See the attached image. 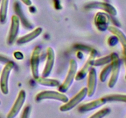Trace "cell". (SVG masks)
Listing matches in <instances>:
<instances>
[{"label":"cell","instance_id":"obj_1","mask_svg":"<svg viewBox=\"0 0 126 118\" xmlns=\"http://www.w3.org/2000/svg\"><path fill=\"white\" fill-rule=\"evenodd\" d=\"M111 76L108 82V87L113 88L116 84L119 78V73H120L121 61L119 56L116 53H112L111 54Z\"/></svg>","mask_w":126,"mask_h":118},{"label":"cell","instance_id":"obj_2","mask_svg":"<svg viewBox=\"0 0 126 118\" xmlns=\"http://www.w3.org/2000/svg\"><path fill=\"white\" fill-rule=\"evenodd\" d=\"M78 70L77 62L74 59H71L70 61V66L68 71V74L65 77V81L62 84L59 86V90L60 92L65 93L70 88L73 82Z\"/></svg>","mask_w":126,"mask_h":118},{"label":"cell","instance_id":"obj_3","mask_svg":"<svg viewBox=\"0 0 126 118\" xmlns=\"http://www.w3.org/2000/svg\"><path fill=\"white\" fill-rule=\"evenodd\" d=\"M35 100L36 102H40L44 100H54L65 103L69 100V98L62 92L53 90H44L39 92L36 95Z\"/></svg>","mask_w":126,"mask_h":118},{"label":"cell","instance_id":"obj_4","mask_svg":"<svg viewBox=\"0 0 126 118\" xmlns=\"http://www.w3.org/2000/svg\"><path fill=\"white\" fill-rule=\"evenodd\" d=\"M14 67V63L12 61H9L6 64L1 72L0 76V89L4 95H7L9 93V78Z\"/></svg>","mask_w":126,"mask_h":118},{"label":"cell","instance_id":"obj_5","mask_svg":"<svg viewBox=\"0 0 126 118\" xmlns=\"http://www.w3.org/2000/svg\"><path fill=\"white\" fill-rule=\"evenodd\" d=\"M87 95V89L86 87L82 88L77 94L74 96L71 100L60 107V111L62 112L69 111L76 107L79 103H81Z\"/></svg>","mask_w":126,"mask_h":118},{"label":"cell","instance_id":"obj_6","mask_svg":"<svg viewBox=\"0 0 126 118\" xmlns=\"http://www.w3.org/2000/svg\"><path fill=\"white\" fill-rule=\"evenodd\" d=\"M26 99V92L24 90H21L12 106V108L7 115V118H14L22 109Z\"/></svg>","mask_w":126,"mask_h":118},{"label":"cell","instance_id":"obj_7","mask_svg":"<svg viewBox=\"0 0 126 118\" xmlns=\"http://www.w3.org/2000/svg\"><path fill=\"white\" fill-rule=\"evenodd\" d=\"M96 54H97V52L94 49V50H91L89 59L86 61L83 67L81 68L79 71L78 73H76V76H75V79H76V81H80V80L83 79L87 76V73L89 72L91 67L93 66V61L94 59H95Z\"/></svg>","mask_w":126,"mask_h":118},{"label":"cell","instance_id":"obj_8","mask_svg":"<svg viewBox=\"0 0 126 118\" xmlns=\"http://www.w3.org/2000/svg\"><path fill=\"white\" fill-rule=\"evenodd\" d=\"M41 47L39 46H36L33 49L31 56L30 64L31 70H32V76L34 79H36L39 76V65L40 60Z\"/></svg>","mask_w":126,"mask_h":118},{"label":"cell","instance_id":"obj_9","mask_svg":"<svg viewBox=\"0 0 126 118\" xmlns=\"http://www.w3.org/2000/svg\"><path fill=\"white\" fill-rule=\"evenodd\" d=\"M85 8L87 9H99L103 10L107 14L111 16H116L118 14L116 9L114 6L111 5L110 4L104 2H92L89 3L85 6Z\"/></svg>","mask_w":126,"mask_h":118},{"label":"cell","instance_id":"obj_10","mask_svg":"<svg viewBox=\"0 0 126 118\" xmlns=\"http://www.w3.org/2000/svg\"><path fill=\"white\" fill-rule=\"evenodd\" d=\"M54 61H55V52L51 47H49L47 49V56L46 65L44 70L42 73L43 77H48L50 75L53 67H54Z\"/></svg>","mask_w":126,"mask_h":118},{"label":"cell","instance_id":"obj_11","mask_svg":"<svg viewBox=\"0 0 126 118\" xmlns=\"http://www.w3.org/2000/svg\"><path fill=\"white\" fill-rule=\"evenodd\" d=\"M97 72L94 68H91L89 71L87 79V95L89 97L94 95L97 87Z\"/></svg>","mask_w":126,"mask_h":118},{"label":"cell","instance_id":"obj_12","mask_svg":"<svg viewBox=\"0 0 126 118\" xmlns=\"http://www.w3.org/2000/svg\"><path fill=\"white\" fill-rule=\"evenodd\" d=\"M20 27V20L18 16L14 15L11 18V24L10 28L7 43L8 44H11L13 43L16 37L17 36L18 31H19Z\"/></svg>","mask_w":126,"mask_h":118},{"label":"cell","instance_id":"obj_13","mask_svg":"<svg viewBox=\"0 0 126 118\" xmlns=\"http://www.w3.org/2000/svg\"><path fill=\"white\" fill-rule=\"evenodd\" d=\"M107 102V101L105 98V97H102V98H100L97 100H95L90 102L89 103H85V104L81 105L79 108V111L81 112V113H86V112L94 110V109L103 106Z\"/></svg>","mask_w":126,"mask_h":118},{"label":"cell","instance_id":"obj_14","mask_svg":"<svg viewBox=\"0 0 126 118\" xmlns=\"http://www.w3.org/2000/svg\"><path fill=\"white\" fill-rule=\"evenodd\" d=\"M95 24L100 31H105L108 29L110 17L107 14L98 12L95 17Z\"/></svg>","mask_w":126,"mask_h":118},{"label":"cell","instance_id":"obj_15","mask_svg":"<svg viewBox=\"0 0 126 118\" xmlns=\"http://www.w3.org/2000/svg\"><path fill=\"white\" fill-rule=\"evenodd\" d=\"M108 30L113 35H115L118 39V41L121 44L123 47V54L126 57V36L121 30L114 26H109Z\"/></svg>","mask_w":126,"mask_h":118},{"label":"cell","instance_id":"obj_16","mask_svg":"<svg viewBox=\"0 0 126 118\" xmlns=\"http://www.w3.org/2000/svg\"><path fill=\"white\" fill-rule=\"evenodd\" d=\"M43 32V29L41 27H38L34 30L32 31L28 34L18 38L17 41V44L18 45H22V44H27V43H30L32 41L34 40L36 38H38L41 33Z\"/></svg>","mask_w":126,"mask_h":118},{"label":"cell","instance_id":"obj_17","mask_svg":"<svg viewBox=\"0 0 126 118\" xmlns=\"http://www.w3.org/2000/svg\"><path fill=\"white\" fill-rule=\"evenodd\" d=\"M35 81L39 84L47 87H59L60 85V82L58 80L47 78V77L38 76L36 79H35Z\"/></svg>","mask_w":126,"mask_h":118},{"label":"cell","instance_id":"obj_18","mask_svg":"<svg viewBox=\"0 0 126 118\" xmlns=\"http://www.w3.org/2000/svg\"><path fill=\"white\" fill-rule=\"evenodd\" d=\"M9 0H2L0 4V22L4 23L6 20Z\"/></svg>","mask_w":126,"mask_h":118},{"label":"cell","instance_id":"obj_19","mask_svg":"<svg viewBox=\"0 0 126 118\" xmlns=\"http://www.w3.org/2000/svg\"><path fill=\"white\" fill-rule=\"evenodd\" d=\"M108 102H119L126 103V95L124 94H111L104 96Z\"/></svg>","mask_w":126,"mask_h":118},{"label":"cell","instance_id":"obj_20","mask_svg":"<svg viewBox=\"0 0 126 118\" xmlns=\"http://www.w3.org/2000/svg\"><path fill=\"white\" fill-rule=\"evenodd\" d=\"M111 55H107L104 57L99 58L97 59H94L93 61V66H99L102 65H107L108 63H110L111 62Z\"/></svg>","mask_w":126,"mask_h":118},{"label":"cell","instance_id":"obj_21","mask_svg":"<svg viewBox=\"0 0 126 118\" xmlns=\"http://www.w3.org/2000/svg\"><path fill=\"white\" fill-rule=\"evenodd\" d=\"M111 70V64H107V66H106L103 69V70L101 71L100 74V80L101 82H105L108 76H109V74H110Z\"/></svg>","mask_w":126,"mask_h":118},{"label":"cell","instance_id":"obj_22","mask_svg":"<svg viewBox=\"0 0 126 118\" xmlns=\"http://www.w3.org/2000/svg\"><path fill=\"white\" fill-rule=\"evenodd\" d=\"M111 112V109L109 108H104L103 109H100L98 111L96 112L93 115L91 116V118H102L107 116Z\"/></svg>","mask_w":126,"mask_h":118},{"label":"cell","instance_id":"obj_23","mask_svg":"<svg viewBox=\"0 0 126 118\" xmlns=\"http://www.w3.org/2000/svg\"><path fill=\"white\" fill-rule=\"evenodd\" d=\"M118 39L115 35L111 36L108 38V43L110 46H114L118 43Z\"/></svg>","mask_w":126,"mask_h":118},{"label":"cell","instance_id":"obj_24","mask_svg":"<svg viewBox=\"0 0 126 118\" xmlns=\"http://www.w3.org/2000/svg\"><path fill=\"white\" fill-rule=\"evenodd\" d=\"M30 110H31V108L30 106H27V107H25V108L23 110V113H22V118H28L29 116L30 113Z\"/></svg>","mask_w":126,"mask_h":118},{"label":"cell","instance_id":"obj_25","mask_svg":"<svg viewBox=\"0 0 126 118\" xmlns=\"http://www.w3.org/2000/svg\"><path fill=\"white\" fill-rule=\"evenodd\" d=\"M14 57L16 58L17 60H22V59H23V55L22 53H21L20 52H18V51H17V52H15L14 54Z\"/></svg>","mask_w":126,"mask_h":118},{"label":"cell","instance_id":"obj_26","mask_svg":"<svg viewBox=\"0 0 126 118\" xmlns=\"http://www.w3.org/2000/svg\"><path fill=\"white\" fill-rule=\"evenodd\" d=\"M21 1L23 2V3H24L26 6H31L32 4V2L31 0H21Z\"/></svg>","mask_w":126,"mask_h":118},{"label":"cell","instance_id":"obj_27","mask_svg":"<svg viewBox=\"0 0 126 118\" xmlns=\"http://www.w3.org/2000/svg\"><path fill=\"white\" fill-rule=\"evenodd\" d=\"M124 61H125V66H126V57H125V59H124Z\"/></svg>","mask_w":126,"mask_h":118},{"label":"cell","instance_id":"obj_28","mask_svg":"<svg viewBox=\"0 0 126 118\" xmlns=\"http://www.w3.org/2000/svg\"><path fill=\"white\" fill-rule=\"evenodd\" d=\"M1 1H2V0H0V4H1Z\"/></svg>","mask_w":126,"mask_h":118},{"label":"cell","instance_id":"obj_29","mask_svg":"<svg viewBox=\"0 0 126 118\" xmlns=\"http://www.w3.org/2000/svg\"><path fill=\"white\" fill-rule=\"evenodd\" d=\"M1 100H0V104H1Z\"/></svg>","mask_w":126,"mask_h":118}]
</instances>
